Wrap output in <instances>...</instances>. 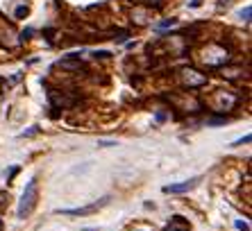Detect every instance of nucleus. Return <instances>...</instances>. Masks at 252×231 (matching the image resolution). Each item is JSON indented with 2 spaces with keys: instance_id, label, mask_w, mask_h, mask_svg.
<instances>
[{
  "instance_id": "1",
  "label": "nucleus",
  "mask_w": 252,
  "mask_h": 231,
  "mask_svg": "<svg viewBox=\"0 0 252 231\" xmlns=\"http://www.w3.org/2000/svg\"><path fill=\"white\" fill-rule=\"evenodd\" d=\"M36 197H39V186H36V177H32V179L28 181V186H25L23 197H21V204H18V218L21 220L28 218V215L34 211Z\"/></svg>"
},
{
  "instance_id": "2",
  "label": "nucleus",
  "mask_w": 252,
  "mask_h": 231,
  "mask_svg": "<svg viewBox=\"0 0 252 231\" xmlns=\"http://www.w3.org/2000/svg\"><path fill=\"white\" fill-rule=\"evenodd\" d=\"M107 200H109V197H102L100 202H94V204H89V206H82V208H64V211L59 208L57 213H64V215H91V213H95V211H100V208L105 206Z\"/></svg>"
},
{
  "instance_id": "3",
  "label": "nucleus",
  "mask_w": 252,
  "mask_h": 231,
  "mask_svg": "<svg viewBox=\"0 0 252 231\" xmlns=\"http://www.w3.org/2000/svg\"><path fill=\"white\" fill-rule=\"evenodd\" d=\"M198 181H200V177H193V179L182 181V184H168V186H164V193H173V195H177V193L193 191L195 186H198Z\"/></svg>"
},
{
  "instance_id": "4",
  "label": "nucleus",
  "mask_w": 252,
  "mask_h": 231,
  "mask_svg": "<svg viewBox=\"0 0 252 231\" xmlns=\"http://www.w3.org/2000/svg\"><path fill=\"white\" fill-rule=\"evenodd\" d=\"M164 231H191V225H189V220H184L182 215H173L170 222L164 227Z\"/></svg>"
},
{
  "instance_id": "5",
  "label": "nucleus",
  "mask_w": 252,
  "mask_h": 231,
  "mask_svg": "<svg viewBox=\"0 0 252 231\" xmlns=\"http://www.w3.org/2000/svg\"><path fill=\"white\" fill-rule=\"evenodd\" d=\"M57 66H62V68H73V70H82V68H84L82 64H73V61H68V59H64V61H59Z\"/></svg>"
},
{
  "instance_id": "6",
  "label": "nucleus",
  "mask_w": 252,
  "mask_h": 231,
  "mask_svg": "<svg viewBox=\"0 0 252 231\" xmlns=\"http://www.w3.org/2000/svg\"><path fill=\"white\" fill-rule=\"evenodd\" d=\"M236 229H239V231H248L250 227H248V222H241V220H236Z\"/></svg>"
},
{
  "instance_id": "7",
  "label": "nucleus",
  "mask_w": 252,
  "mask_h": 231,
  "mask_svg": "<svg viewBox=\"0 0 252 231\" xmlns=\"http://www.w3.org/2000/svg\"><path fill=\"white\" fill-rule=\"evenodd\" d=\"M250 7H246V9H243V12H241V18H246V21H250Z\"/></svg>"
},
{
  "instance_id": "8",
  "label": "nucleus",
  "mask_w": 252,
  "mask_h": 231,
  "mask_svg": "<svg viewBox=\"0 0 252 231\" xmlns=\"http://www.w3.org/2000/svg\"><path fill=\"white\" fill-rule=\"evenodd\" d=\"M94 57H112L107 50H100V52H94Z\"/></svg>"
},
{
  "instance_id": "9",
  "label": "nucleus",
  "mask_w": 252,
  "mask_h": 231,
  "mask_svg": "<svg viewBox=\"0 0 252 231\" xmlns=\"http://www.w3.org/2000/svg\"><path fill=\"white\" fill-rule=\"evenodd\" d=\"M248 141H250V136H243V139L234 141V143H232V145H241V143H248Z\"/></svg>"
},
{
  "instance_id": "10",
  "label": "nucleus",
  "mask_w": 252,
  "mask_h": 231,
  "mask_svg": "<svg viewBox=\"0 0 252 231\" xmlns=\"http://www.w3.org/2000/svg\"><path fill=\"white\" fill-rule=\"evenodd\" d=\"M84 231H95V229H84Z\"/></svg>"
},
{
  "instance_id": "11",
  "label": "nucleus",
  "mask_w": 252,
  "mask_h": 231,
  "mask_svg": "<svg viewBox=\"0 0 252 231\" xmlns=\"http://www.w3.org/2000/svg\"><path fill=\"white\" fill-rule=\"evenodd\" d=\"M0 227H2V225H0Z\"/></svg>"
}]
</instances>
